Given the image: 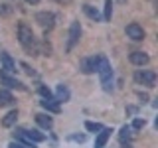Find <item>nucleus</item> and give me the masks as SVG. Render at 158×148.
Instances as JSON below:
<instances>
[{"mask_svg":"<svg viewBox=\"0 0 158 148\" xmlns=\"http://www.w3.org/2000/svg\"><path fill=\"white\" fill-rule=\"evenodd\" d=\"M18 42L22 43V47L28 51V56H38V42L34 38V32L28 24L20 22L18 24Z\"/></svg>","mask_w":158,"mask_h":148,"instance_id":"nucleus-1","label":"nucleus"},{"mask_svg":"<svg viewBox=\"0 0 158 148\" xmlns=\"http://www.w3.org/2000/svg\"><path fill=\"white\" fill-rule=\"evenodd\" d=\"M97 73L101 77V85L105 91H113V67L109 63L107 57L99 56V65H97Z\"/></svg>","mask_w":158,"mask_h":148,"instance_id":"nucleus-2","label":"nucleus"},{"mask_svg":"<svg viewBox=\"0 0 158 148\" xmlns=\"http://www.w3.org/2000/svg\"><path fill=\"white\" fill-rule=\"evenodd\" d=\"M135 81L138 85H144V87H154L156 85V73L152 69H138V71H135Z\"/></svg>","mask_w":158,"mask_h":148,"instance_id":"nucleus-3","label":"nucleus"},{"mask_svg":"<svg viewBox=\"0 0 158 148\" xmlns=\"http://www.w3.org/2000/svg\"><path fill=\"white\" fill-rule=\"evenodd\" d=\"M97 65H99V56H91V57H85L79 61V69H81L85 75H91V73L97 71Z\"/></svg>","mask_w":158,"mask_h":148,"instance_id":"nucleus-4","label":"nucleus"},{"mask_svg":"<svg viewBox=\"0 0 158 148\" xmlns=\"http://www.w3.org/2000/svg\"><path fill=\"white\" fill-rule=\"evenodd\" d=\"M79 38H81V24H79V22H71L69 36H67V49H73V46L79 42Z\"/></svg>","mask_w":158,"mask_h":148,"instance_id":"nucleus-5","label":"nucleus"},{"mask_svg":"<svg viewBox=\"0 0 158 148\" xmlns=\"http://www.w3.org/2000/svg\"><path fill=\"white\" fill-rule=\"evenodd\" d=\"M36 22H38L44 30H52L53 24H56V16H53L52 12H38V14H36Z\"/></svg>","mask_w":158,"mask_h":148,"instance_id":"nucleus-6","label":"nucleus"},{"mask_svg":"<svg viewBox=\"0 0 158 148\" xmlns=\"http://www.w3.org/2000/svg\"><path fill=\"white\" fill-rule=\"evenodd\" d=\"M127 36L131 39H135V42H140V39H144V30H142V26L132 22L127 26Z\"/></svg>","mask_w":158,"mask_h":148,"instance_id":"nucleus-7","label":"nucleus"},{"mask_svg":"<svg viewBox=\"0 0 158 148\" xmlns=\"http://www.w3.org/2000/svg\"><path fill=\"white\" fill-rule=\"evenodd\" d=\"M0 63H2L4 73H14V71H16V63H14V59L10 57V53L0 51Z\"/></svg>","mask_w":158,"mask_h":148,"instance_id":"nucleus-8","label":"nucleus"},{"mask_svg":"<svg viewBox=\"0 0 158 148\" xmlns=\"http://www.w3.org/2000/svg\"><path fill=\"white\" fill-rule=\"evenodd\" d=\"M128 59H131V63L132 65H146L148 61H150V57H148V53H144V51H132L131 56H128Z\"/></svg>","mask_w":158,"mask_h":148,"instance_id":"nucleus-9","label":"nucleus"},{"mask_svg":"<svg viewBox=\"0 0 158 148\" xmlns=\"http://www.w3.org/2000/svg\"><path fill=\"white\" fill-rule=\"evenodd\" d=\"M0 79H2V83L6 87H10V89H20V91H24V83L22 81H18V79H14V77H10L8 73H2V75H0Z\"/></svg>","mask_w":158,"mask_h":148,"instance_id":"nucleus-10","label":"nucleus"},{"mask_svg":"<svg viewBox=\"0 0 158 148\" xmlns=\"http://www.w3.org/2000/svg\"><path fill=\"white\" fill-rule=\"evenodd\" d=\"M111 128H101L99 130V134H97V140H95V148H105L107 144V140L111 138Z\"/></svg>","mask_w":158,"mask_h":148,"instance_id":"nucleus-11","label":"nucleus"},{"mask_svg":"<svg viewBox=\"0 0 158 148\" xmlns=\"http://www.w3.org/2000/svg\"><path fill=\"white\" fill-rule=\"evenodd\" d=\"M40 105L46 109L48 113H59V111H61V109H59L57 99H44V101H40Z\"/></svg>","mask_w":158,"mask_h":148,"instance_id":"nucleus-12","label":"nucleus"},{"mask_svg":"<svg viewBox=\"0 0 158 148\" xmlns=\"http://www.w3.org/2000/svg\"><path fill=\"white\" fill-rule=\"evenodd\" d=\"M36 122L42 128H46V130H49V128L53 126V121H52V117L49 115H44V113H40V115H36Z\"/></svg>","mask_w":158,"mask_h":148,"instance_id":"nucleus-13","label":"nucleus"},{"mask_svg":"<svg viewBox=\"0 0 158 148\" xmlns=\"http://www.w3.org/2000/svg\"><path fill=\"white\" fill-rule=\"evenodd\" d=\"M16 138L20 140V144H24L26 148H38V146H36V142H32V140H30V138L26 136L24 128H18V130H16Z\"/></svg>","mask_w":158,"mask_h":148,"instance_id":"nucleus-14","label":"nucleus"},{"mask_svg":"<svg viewBox=\"0 0 158 148\" xmlns=\"http://www.w3.org/2000/svg\"><path fill=\"white\" fill-rule=\"evenodd\" d=\"M12 103H14L12 93L6 91V89H0V107H8V105H12Z\"/></svg>","mask_w":158,"mask_h":148,"instance_id":"nucleus-15","label":"nucleus"},{"mask_svg":"<svg viewBox=\"0 0 158 148\" xmlns=\"http://www.w3.org/2000/svg\"><path fill=\"white\" fill-rule=\"evenodd\" d=\"M16 121H18V111H10L8 115L2 118V126L10 128V126H14V125H16Z\"/></svg>","mask_w":158,"mask_h":148,"instance_id":"nucleus-16","label":"nucleus"},{"mask_svg":"<svg viewBox=\"0 0 158 148\" xmlns=\"http://www.w3.org/2000/svg\"><path fill=\"white\" fill-rule=\"evenodd\" d=\"M83 12H85L87 16L93 20V22H99V20H101V14H99V10L93 8L91 4H85V6H83Z\"/></svg>","mask_w":158,"mask_h":148,"instance_id":"nucleus-17","label":"nucleus"},{"mask_svg":"<svg viewBox=\"0 0 158 148\" xmlns=\"http://www.w3.org/2000/svg\"><path fill=\"white\" fill-rule=\"evenodd\" d=\"M56 93H57V103L69 101V95H71V93H69V89L63 85V83H61V85H57V91Z\"/></svg>","mask_w":158,"mask_h":148,"instance_id":"nucleus-18","label":"nucleus"},{"mask_svg":"<svg viewBox=\"0 0 158 148\" xmlns=\"http://www.w3.org/2000/svg\"><path fill=\"white\" fill-rule=\"evenodd\" d=\"M24 132H26V136H28L32 142H36V144H38V142H44V140H46V134H42L40 130H24Z\"/></svg>","mask_w":158,"mask_h":148,"instance_id":"nucleus-19","label":"nucleus"},{"mask_svg":"<svg viewBox=\"0 0 158 148\" xmlns=\"http://www.w3.org/2000/svg\"><path fill=\"white\" fill-rule=\"evenodd\" d=\"M113 16V0H105V14H103V20L105 22H111Z\"/></svg>","mask_w":158,"mask_h":148,"instance_id":"nucleus-20","label":"nucleus"},{"mask_svg":"<svg viewBox=\"0 0 158 148\" xmlns=\"http://www.w3.org/2000/svg\"><path fill=\"white\" fill-rule=\"evenodd\" d=\"M131 130L132 128L128 126V125H125L121 128V132H118V138H121V142H125V140H131Z\"/></svg>","mask_w":158,"mask_h":148,"instance_id":"nucleus-21","label":"nucleus"},{"mask_svg":"<svg viewBox=\"0 0 158 148\" xmlns=\"http://www.w3.org/2000/svg\"><path fill=\"white\" fill-rule=\"evenodd\" d=\"M85 128H87L89 132H99L103 126L99 125V122H91V121H87V122H85Z\"/></svg>","mask_w":158,"mask_h":148,"instance_id":"nucleus-22","label":"nucleus"},{"mask_svg":"<svg viewBox=\"0 0 158 148\" xmlns=\"http://www.w3.org/2000/svg\"><path fill=\"white\" fill-rule=\"evenodd\" d=\"M12 14V6L8 4H0V16H10Z\"/></svg>","mask_w":158,"mask_h":148,"instance_id":"nucleus-23","label":"nucleus"},{"mask_svg":"<svg viewBox=\"0 0 158 148\" xmlns=\"http://www.w3.org/2000/svg\"><path fill=\"white\" fill-rule=\"evenodd\" d=\"M146 122H144V118H135V121H132V126L131 128H135V130H140L142 126H144Z\"/></svg>","mask_w":158,"mask_h":148,"instance_id":"nucleus-24","label":"nucleus"},{"mask_svg":"<svg viewBox=\"0 0 158 148\" xmlns=\"http://www.w3.org/2000/svg\"><path fill=\"white\" fill-rule=\"evenodd\" d=\"M40 93H42L44 99H53V97H52V91H49L46 85H40Z\"/></svg>","mask_w":158,"mask_h":148,"instance_id":"nucleus-25","label":"nucleus"},{"mask_svg":"<svg viewBox=\"0 0 158 148\" xmlns=\"http://www.w3.org/2000/svg\"><path fill=\"white\" fill-rule=\"evenodd\" d=\"M20 67H22V69H24V71H26V73H28V75H36V71H34V69H32V67H30V65H28V63H20Z\"/></svg>","mask_w":158,"mask_h":148,"instance_id":"nucleus-26","label":"nucleus"},{"mask_svg":"<svg viewBox=\"0 0 158 148\" xmlns=\"http://www.w3.org/2000/svg\"><path fill=\"white\" fill-rule=\"evenodd\" d=\"M8 148H26V146H24V144H20V142H10Z\"/></svg>","mask_w":158,"mask_h":148,"instance_id":"nucleus-27","label":"nucleus"},{"mask_svg":"<svg viewBox=\"0 0 158 148\" xmlns=\"http://www.w3.org/2000/svg\"><path fill=\"white\" fill-rule=\"evenodd\" d=\"M73 140H77V142H85V136H83V134H81V136H73Z\"/></svg>","mask_w":158,"mask_h":148,"instance_id":"nucleus-28","label":"nucleus"},{"mask_svg":"<svg viewBox=\"0 0 158 148\" xmlns=\"http://www.w3.org/2000/svg\"><path fill=\"white\" fill-rule=\"evenodd\" d=\"M26 2H28V4H38L40 0H26Z\"/></svg>","mask_w":158,"mask_h":148,"instance_id":"nucleus-29","label":"nucleus"},{"mask_svg":"<svg viewBox=\"0 0 158 148\" xmlns=\"http://www.w3.org/2000/svg\"><path fill=\"white\" fill-rule=\"evenodd\" d=\"M56 2H65V0H56Z\"/></svg>","mask_w":158,"mask_h":148,"instance_id":"nucleus-30","label":"nucleus"},{"mask_svg":"<svg viewBox=\"0 0 158 148\" xmlns=\"http://www.w3.org/2000/svg\"><path fill=\"white\" fill-rule=\"evenodd\" d=\"M123 148H131V146H128V144H127V146H123Z\"/></svg>","mask_w":158,"mask_h":148,"instance_id":"nucleus-31","label":"nucleus"},{"mask_svg":"<svg viewBox=\"0 0 158 148\" xmlns=\"http://www.w3.org/2000/svg\"><path fill=\"white\" fill-rule=\"evenodd\" d=\"M118 2H127V0H118Z\"/></svg>","mask_w":158,"mask_h":148,"instance_id":"nucleus-32","label":"nucleus"}]
</instances>
